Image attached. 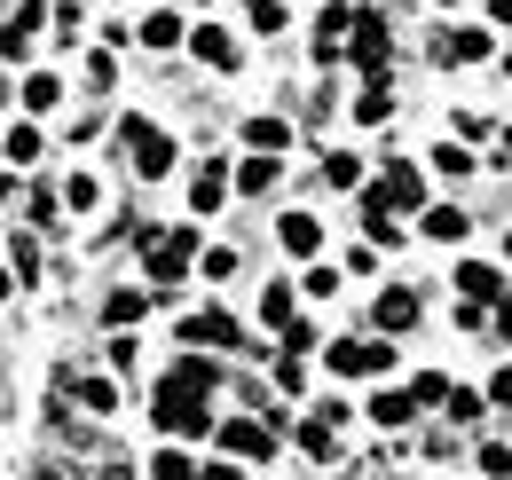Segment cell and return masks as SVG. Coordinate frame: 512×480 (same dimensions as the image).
<instances>
[{
  "label": "cell",
  "mask_w": 512,
  "mask_h": 480,
  "mask_svg": "<svg viewBox=\"0 0 512 480\" xmlns=\"http://www.w3.org/2000/svg\"><path fill=\"white\" fill-rule=\"evenodd\" d=\"M347 63L363 79H394V24L386 8H355V40H347Z\"/></svg>",
  "instance_id": "5b68a950"
},
{
  "label": "cell",
  "mask_w": 512,
  "mask_h": 480,
  "mask_svg": "<svg viewBox=\"0 0 512 480\" xmlns=\"http://www.w3.org/2000/svg\"><path fill=\"white\" fill-rule=\"evenodd\" d=\"M347 111H355V126H394V79H363V95Z\"/></svg>",
  "instance_id": "603a6c76"
},
{
  "label": "cell",
  "mask_w": 512,
  "mask_h": 480,
  "mask_svg": "<svg viewBox=\"0 0 512 480\" xmlns=\"http://www.w3.org/2000/svg\"><path fill=\"white\" fill-rule=\"evenodd\" d=\"M363 473H371V480H410V473H394V465H386V449L371 457V465H363Z\"/></svg>",
  "instance_id": "c3c4849f"
},
{
  "label": "cell",
  "mask_w": 512,
  "mask_h": 480,
  "mask_svg": "<svg viewBox=\"0 0 512 480\" xmlns=\"http://www.w3.org/2000/svg\"><path fill=\"white\" fill-rule=\"evenodd\" d=\"M323 370H331V378H394V339H371V331L355 339V331H347V339L323 347Z\"/></svg>",
  "instance_id": "277c9868"
},
{
  "label": "cell",
  "mask_w": 512,
  "mask_h": 480,
  "mask_svg": "<svg viewBox=\"0 0 512 480\" xmlns=\"http://www.w3.org/2000/svg\"><path fill=\"white\" fill-rule=\"evenodd\" d=\"M292 142H300V134H292L284 111H253V119H245V150H253V158H284Z\"/></svg>",
  "instance_id": "2e32d148"
},
{
  "label": "cell",
  "mask_w": 512,
  "mask_h": 480,
  "mask_svg": "<svg viewBox=\"0 0 512 480\" xmlns=\"http://www.w3.org/2000/svg\"><path fill=\"white\" fill-rule=\"evenodd\" d=\"M87 87H119V63H111V48H95V56H87Z\"/></svg>",
  "instance_id": "60d3db41"
},
{
  "label": "cell",
  "mask_w": 512,
  "mask_h": 480,
  "mask_svg": "<svg viewBox=\"0 0 512 480\" xmlns=\"http://www.w3.org/2000/svg\"><path fill=\"white\" fill-rule=\"evenodd\" d=\"M410 394H418V410H442V402H449V370H418Z\"/></svg>",
  "instance_id": "836d02e7"
},
{
  "label": "cell",
  "mask_w": 512,
  "mask_h": 480,
  "mask_svg": "<svg viewBox=\"0 0 512 480\" xmlns=\"http://www.w3.org/2000/svg\"><path fill=\"white\" fill-rule=\"evenodd\" d=\"M0 158H8V166H32V158H40V126L32 119L8 126V134H0Z\"/></svg>",
  "instance_id": "f1b7e54d"
},
{
  "label": "cell",
  "mask_w": 512,
  "mask_h": 480,
  "mask_svg": "<svg viewBox=\"0 0 512 480\" xmlns=\"http://www.w3.org/2000/svg\"><path fill=\"white\" fill-rule=\"evenodd\" d=\"M497 56V32L489 24H442L434 32V63L442 71H465V63H489Z\"/></svg>",
  "instance_id": "30bf717a"
},
{
  "label": "cell",
  "mask_w": 512,
  "mask_h": 480,
  "mask_svg": "<svg viewBox=\"0 0 512 480\" xmlns=\"http://www.w3.org/2000/svg\"><path fill=\"white\" fill-rule=\"evenodd\" d=\"M481 24H489V32H505V24H512V0H489V16H481Z\"/></svg>",
  "instance_id": "7dc6e473"
},
{
  "label": "cell",
  "mask_w": 512,
  "mask_h": 480,
  "mask_svg": "<svg viewBox=\"0 0 512 480\" xmlns=\"http://www.w3.org/2000/svg\"><path fill=\"white\" fill-rule=\"evenodd\" d=\"M134 40H142V48H150V56H166V48H182V40H190V24H182V16H174V8H150V16H142V24H134Z\"/></svg>",
  "instance_id": "44dd1931"
},
{
  "label": "cell",
  "mask_w": 512,
  "mask_h": 480,
  "mask_svg": "<svg viewBox=\"0 0 512 480\" xmlns=\"http://www.w3.org/2000/svg\"><path fill=\"white\" fill-rule=\"evenodd\" d=\"M0 103H8V63H0Z\"/></svg>",
  "instance_id": "816d5d0a"
},
{
  "label": "cell",
  "mask_w": 512,
  "mask_h": 480,
  "mask_svg": "<svg viewBox=\"0 0 512 480\" xmlns=\"http://www.w3.org/2000/svg\"><path fill=\"white\" fill-rule=\"evenodd\" d=\"M505 268H512V229H505Z\"/></svg>",
  "instance_id": "f5cc1de1"
},
{
  "label": "cell",
  "mask_w": 512,
  "mask_h": 480,
  "mask_svg": "<svg viewBox=\"0 0 512 480\" xmlns=\"http://www.w3.org/2000/svg\"><path fill=\"white\" fill-rule=\"evenodd\" d=\"M316 181H323V189H363V181H371V166H363V150H323Z\"/></svg>",
  "instance_id": "7402d4cb"
},
{
  "label": "cell",
  "mask_w": 512,
  "mask_h": 480,
  "mask_svg": "<svg viewBox=\"0 0 512 480\" xmlns=\"http://www.w3.org/2000/svg\"><path fill=\"white\" fill-rule=\"evenodd\" d=\"M56 197H64V213H95V205H103V181H95V174H71Z\"/></svg>",
  "instance_id": "1f68e13d"
},
{
  "label": "cell",
  "mask_w": 512,
  "mask_h": 480,
  "mask_svg": "<svg viewBox=\"0 0 512 480\" xmlns=\"http://www.w3.org/2000/svg\"><path fill=\"white\" fill-rule=\"evenodd\" d=\"M418 237H426V244H465V237H473V213H465L457 197H434V205L418 213Z\"/></svg>",
  "instance_id": "5bb4252c"
},
{
  "label": "cell",
  "mask_w": 512,
  "mask_h": 480,
  "mask_svg": "<svg viewBox=\"0 0 512 480\" xmlns=\"http://www.w3.org/2000/svg\"><path fill=\"white\" fill-rule=\"evenodd\" d=\"M418 323H426V292L418 284H386L371 300V339H410Z\"/></svg>",
  "instance_id": "52a82bcc"
},
{
  "label": "cell",
  "mask_w": 512,
  "mask_h": 480,
  "mask_svg": "<svg viewBox=\"0 0 512 480\" xmlns=\"http://www.w3.org/2000/svg\"><path fill=\"white\" fill-rule=\"evenodd\" d=\"M292 441H300V457H316V465H331V457H339V425L323 418V410L292 418Z\"/></svg>",
  "instance_id": "d6986e66"
},
{
  "label": "cell",
  "mask_w": 512,
  "mask_h": 480,
  "mask_svg": "<svg viewBox=\"0 0 512 480\" xmlns=\"http://www.w3.org/2000/svg\"><path fill=\"white\" fill-rule=\"evenodd\" d=\"M16 103H24V111H32V119H48V111H56V103H64V79H56V71H32V79H24V87H16Z\"/></svg>",
  "instance_id": "d4e9b609"
},
{
  "label": "cell",
  "mask_w": 512,
  "mask_h": 480,
  "mask_svg": "<svg viewBox=\"0 0 512 480\" xmlns=\"http://www.w3.org/2000/svg\"><path fill=\"white\" fill-rule=\"evenodd\" d=\"M260 323H268V331H292V323H300V292H292V284H260Z\"/></svg>",
  "instance_id": "cb8c5ba5"
},
{
  "label": "cell",
  "mask_w": 512,
  "mask_h": 480,
  "mask_svg": "<svg viewBox=\"0 0 512 480\" xmlns=\"http://www.w3.org/2000/svg\"><path fill=\"white\" fill-rule=\"evenodd\" d=\"M8 197H16V174H0V213H8Z\"/></svg>",
  "instance_id": "f907efd6"
},
{
  "label": "cell",
  "mask_w": 512,
  "mask_h": 480,
  "mask_svg": "<svg viewBox=\"0 0 512 480\" xmlns=\"http://www.w3.org/2000/svg\"><path fill=\"white\" fill-rule=\"evenodd\" d=\"M119 150H127L134 181H166V174H174V158H182V150H174V134H166L158 119H142V111L119 119Z\"/></svg>",
  "instance_id": "7a4b0ae2"
},
{
  "label": "cell",
  "mask_w": 512,
  "mask_h": 480,
  "mask_svg": "<svg viewBox=\"0 0 512 480\" xmlns=\"http://www.w3.org/2000/svg\"><path fill=\"white\" fill-rule=\"evenodd\" d=\"M426 174H434V181H473V174H481V158H473V142L442 134V142L426 150Z\"/></svg>",
  "instance_id": "e0dca14e"
},
{
  "label": "cell",
  "mask_w": 512,
  "mask_h": 480,
  "mask_svg": "<svg viewBox=\"0 0 512 480\" xmlns=\"http://www.w3.org/2000/svg\"><path fill=\"white\" fill-rule=\"evenodd\" d=\"M190 260H197V221L182 229H158V244L142 252V276H150V300H174L190 284Z\"/></svg>",
  "instance_id": "6da1fadb"
},
{
  "label": "cell",
  "mask_w": 512,
  "mask_h": 480,
  "mask_svg": "<svg viewBox=\"0 0 512 480\" xmlns=\"http://www.w3.org/2000/svg\"><path fill=\"white\" fill-rule=\"evenodd\" d=\"M473 473L481 480H512V441L505 433H481V441H473Z\"/></svg>",
  "instance_id": "484cf974"
},
{
  "label": "cell",
  "mask_w": 512,
  "mask_h": 480,
  "mask_svg": "<svg viewBox=\"0 0 512 480\" xmlns=\"http://www.w3.org/2000/svg\"><path fill=\"white\" fill-rule=\"evenodd\" d=\"M245 24H253L260 40H276V32L292 24V16H284V0H245Z\"/></svg>",
  "instance_id": "d6a6232c"
},
{
  "label": "cell",
  "mask_w": 512,
  "mask_h": 480,
  "mask_svg": "<svg viewBox=\"0 0 512 480\" xmlns=\"http://www.w3.org/2000/svg\"><path fill=\"white\" fill-rule=\"evenodd\" d=\"M434 8H449V0H434Z\"/></svg>",
  "instance_id": "11a10c76"
},
{
  "label": "cell",
  "mask_w": 512,
  "mask_h": 480,
  "mask_svg": "<svg viewBox=\"0 0 512 480\" xmlns=\"http://www.w3.org/2000/svg\"><path fill=\"white\" fill-rule=\"evenodd\" d=\"M300 292H308V300H339V268H331V260H308V268H300Z\"/></svg>",
  "instance_id": "4dcf8cb0"
},
{
  "label": "cell",
  "mask_w": 512,
  "mask_h": 480,
  "mask_svg": "<svg viewBox=\"0 0 512 480\" xmlns=\"http://www.w3.org/2000/svg\"><path fill=\"white\" fill-rule=\"evenodd\" d=\"M347 276H379V244H355L347 252Z\"/></svg>",
  "instance_id": "7bdbcfd3"
},
{
  "label": "cell",
  "mask_w": 512,
  "mask_h": 480,
  "mask_svg": "<svg viewBox=\"0 0 512 480\" xmlns=\"http://www.w3.org/2000/svg\"><path fill=\"white\" fill-rule=\"evenodd\" d=\"M489 331H497V339H505V347H512V292H505V300H497V307H489Z\"/></svg>",
  "instance_id": "ee69618b"
},
{
  "label": "cell",
  "mask_w": 512,
  "mask_h": 480,
  "mask_svg": "<svg viewBox=\"0 0 512 480\" xmlns=\"http://www.w3.org/2000/svg\"><path fill=\"white\" fill-rule=\"evenodd\" d=\"M16 292H24V284H16V268H8V260H0V307L16 300Z\"/></svg>",
  "instance_id": "681fc988"
},
{
  "label": "cell",
  "mask_w": 512,
  "mask_h": 480,
  "mask_svg": "<svg viewBox=\"0 0 512 480\" xmlns=\"http://www.w3.org/2000/svg\"><path fill=\"white\" fill-rule=\"evenodd\" d=\"M355 8H371V0H355Z\"/></svg>",
  "instance_id": "db71d44e"
},
{
  "label": "cell",
  "mask_w": 512,
  "mask_h": 480,
  "mask_svg": "<svg viewBox=\"0 0 512 480\" xmlns=\"http://www.w3.org/2000/svg\"><path fill=\"white\" fill-rule=\"evenodd\" d=\"M505 71H512V56H505Z\"/></svg>",
  "instance_id": "9f6ffc18"
},
{
  "label": "cell",
  "mask_w": 512,
  "mask_h": 480,
  "mask_svg": "<svg viewBox=\"0 0 512 480\" xmlns=\"http://www.w3.org/2000/svg\"><path fill=\"white\" fill-rule=\"evenodd\" d=\"M182 347H205V355H268V347H253V331H245L229 307H197V315H182Z\"/></svg>",
  "instance_id": "3957f363"
},
{
  "label": "cell",
  "mask_w": 512,
  "mask_h": 480,
  "mask_svg": "<svg viewBox=\"0 0 512 480\" xmlns=\"http://www.w3.org/2000/svg\"><path fill=\"white\" fill-rule=\"evenodd\" d=\"M48 24H56V40H79V24H87V8H79V0H56V8H48Z\"/></svg>",
  "instance_id": "d590c367"
},
{
  "label": "cell",
  "mask_w": 512,
  "mask_h": 480,
  "mask_svg": "<svg viewBox=\"0 0 512 480\" xmlns=\"http://www.w3.org/2000/svg\"><path fill=\"white\" fill-rule=\"evenodd\" d=\"M197 8H205V0H197Z\"/></svg>",
  "instance_id": "6f0895ef"
},
{
  "label": "cell",
  "mask_w": 512,
  "mask_h": 480,
  "mask_svg": "<svg viewBox=\"0 0 512 480\" xmlns=\"http://www.w3.org/2000/svg\"><path fill=\"white\" fill-rule=\"evenodd\" d=\"M497 174H512V119H505V134H497V158H489Z\"/></svg>",
  "instance_id": "bcb514c9"
},
{
  "label": "cell",
  "mask_w": 512,
  "mask_h": 480,
  "mask_svg": "<svg viewBox=\"0 0 512 480\" xmlns=\"http://www.w3.org/2000/svg\"><path fill=\"white\" fill-rule=\"evenodd\" d=\"M71 394H79L87 418H111V410H119V386H111V378H71Z\"/></svg>",
  "instance_id": "83f0119b"
},
{
  "label": "cell",
  "mask_w": 512,
  "mask_h": 480,
  "mask_svg": "<svg viewBox=\"0 0 512 480\" xmlns=\"http://www.w3.org/2000/svg\"><path fill=\"white\" fill-rule=\"evenodd\" d=\"M229 189H237V166H229V158H197V181H190V213H197V221H213V213L229 205Z\"/></svg>",
  "instance_id": "4fadbf2b"
},
{
  "label": "cell",
  "mask_w": 512,
  "mask_h": 480,
  "mask_svg": "<svg viewBox=\"0 0 512 480\" xmlns=\"http://www.w3.org/2000/svg\"><path fill=\"white\" fill-rule=\"evenodd\" d=\"M142 315H150V292H111V300H103V323H111V331H127Z\"/></svg>",
  "instance_id": "f546056e"
},
{
  "label": "cell",
  "mask_w": 512,
  "mask_h": 480,
  "mask_svg": "<svg viewBox=\"0 0 512 480\" xmlns=\"http://www.w3.org/2000/svg\"><path fill=\"white\" fill-rule=\"evenodd\" d=\"M213 441H221L229 465H268V457H276V425H268V418H221V425H213Z\"/></svg>",
  "instance_id": "ba28073f"
},
{
  "label": "cell",
  "mask_w": 512,
  "mask_h": 480,
  "mask_svg": "<svg viewBox=\"0 0 512 480\" xmlns=\"http://www.w3.org/2000/svg\"><path fill=\"white\" fill-rule=\"evenodd\" d=\"M434 418H442L449 433H465V425H481V418H489V394H481V386H457V378H449V402L434 410Z\"/></svg>",
  "instance_id": "ffe728a7"
},
{
  "label": "cell",
  "mask_w": 512,
  "mask_h": 480,
  "mask_svg": "<svg viewBox=\"0 0 512 480\" xmlns=\"http://www.w3.org/2000/svg\"><path fill=\"white\" fill-rule=\"evenodd\" d=\"M308 386V355H276V394H300Z\"/></svg>",
  "instance_id": "f35d334b"
},
{
  "label": "cell",
  "mask_w": 512,
  "mask_h": 480,
  "mask_svg": "<svg viewBox=\"0 0 512 480\" xmlns=\"http://www.w3.org/2000/svg\"><path fill=\"white\" fill-rule=\"evenodd\" d=\"M316 339H323V331H316V315H300V323L284 331V355H323Z\"/></svg>",
  "instance_id": "74e56055"
},
{
  "label": "cell",
  "mask_w": 512,
  "mask_h": 480,
  "mask_svg": "<svg viewBox=\"0 0 512 480\" xmlns=\"http://www.w3.org/2000/svg\"><path fill=\"white\" fill-rule=\"evenodd\" d=\"M371 189L386 197V213H394V221H402V213H426V205H434V197H426V166H418V158H386L379 174H371Z\"/></svg>",
  "instance_id": "8992f818"
},
{
  "label": "cell",
  "mask_w": 512,
  "mask_h": 480,
  "mask_svg": "<svg viewBox=\"0 0 512 480\" xmlns=\"http://www.w3.org/2000/svg\"><path fill=\"white\" fill-rule=\"evenodd\" d=\"M276 181H284V158H237V189L245 197H268Z\"/></svg>",
  "instance_id": "4316f807"
},
{
  "label": "cell",
  "mask_w": 512,
  "mask_h": 480,
  "mask_svg": "<svg viewBox=\"0 0 512 480\" xmlns=\"http://www.w3.org/2000/svg\"><path fill=\"white\" fill-rule=\"evenodd\" d=\"M363 418L379 425V433H410V425L426 418V410H418V394H410V386H371V402H363Z\"/></svg>",
  "instance_id": "7c38bea8"
},
{
  "label": "cell",
  "mask_w": 512,
  "mask_h": 480,
  "mask_svg": "<svg viewBox=\"0 0 512 480\" xmlns=\"http://www.w3.org/2000/svg\"><path fill=\"white\" fill-rule=\"evenodd\" d=\"M205 480H253V465H229V457H213V465H205Z\"/></svg>",
  "instance_id": "f6af8a7d"
},
{
  "label": "cell",
  "mask_w": 512,
  "mask_h": 480,
  "mask_svg": "<svg viewBox=\"0 0 512 480\" xmlns=\"http://www.w3.org/2000/svg\"><path fill=\"white\" fill-rule=\"evenodd\" d=\"M190 48H197V63H213V71H237V63H245V48H237V32H229V24H197Z\"/></svg>",
  "instance_id": "ac0fdd59"
},
{
  "label": "cell",
  "mask_w": 512,
  "mask_h": 480,
  "mask_svg": "<svg viewBox=\"0 0 512 480\" xmlns=\"http://www.w3.org/2000/svg\"><path fill=\"white\" fill-rule=\"evenodd\" d=\"M481 394H489V410H505V418H512V362H497V370L481 378Z\"/></svg>",
  "instance_id": "8d00e7d4"
},
{
  "label": "cell",
  "mask_w": 512,
  "mask_h": 480,
  "mask_svg": "<svg viewBox=\"0 0 512 480\" xmlns=\"http://www.w3.org/2000/svg\"><path fill=\"white\" fill-rule=\"evenodd\" d=\"M276 244H284L292 260H323V221L308 205H292V213H276Z\"/></svg>",
  "instance_id": "9a60e30c"
},
{
  "label": "cell",
  "mask_w": 512,
  "mask_h": 480,
  "mask_svg": "<svg viewBox=\"0 0 512 480\" xmlns=\"http://www.w3.org/2000/svg\"><path fill=\"white\" fill-rule=\"evenodd\" d=\"M449 292H457L465 307H497L512 284H505V268H497V260H457V268H449Z\"/></svg>",
  "instance_id": "8fae6325"
},
{
  "label": "cell",
  "mask_w": 512,
  "mask_h": 480,
  "mask_svg": "<svg viewBox=\"0 0 512 480\" xmlns=\"http://www.w3.org/2000/svg\"><path fill=\"white\" fill-rule=\"evenodd\" d=\"M8 268H16V284H32V276H40V244H32V237H8Z\"/></svg>",
  "instance_id": "e575fe53"
},
{
  "label": "cell",
  "mask_w": 512,
  "mask_h": 480,
  "mask_svg": "<svg viewBox=\"0 0 512 480\" xmlns=\"http://www.w3.org/2000/svg\"><path fill=\"white\" fill-rule=\"evenodd\" d=\"M205 276H213V284H229V276H237V252H229V244H213V252H205Z\"/></svg>",
  "instance_id": "b9f144b4"
},
{
  "label": "cell",
  "mask_w": 512,
  "mask_h": 480,
  "mask_svg": "<svg viewBox=\"0 0 512 480\" xmlns=\"http://www.w3.org/2000/svg\"><path fill=\"white\" fill-rule=\"evenodd\" d=\"M150 418H158V433H166V441H182V449H190V441H205V433H213V402H182V394H150Z\"/></svg>",
  "instance_id": "9c48e42d"
},
{
  "label": "cell",
  "mask_w": 512,
  "mask_h": 480,
  "mask_svg": "<svg viewBox=\"0 0 512 480\" xmlns=\"http://www.w3.org/2000/svg\"><path fill=\"white\" fill-rule=\"evenodd\" d=\"M103 362H111L119 378H127V370H134V339H127V331H111V339H103Z\"/></svg>",
  "instance_id": "ab89813d"
}]
</instances>
